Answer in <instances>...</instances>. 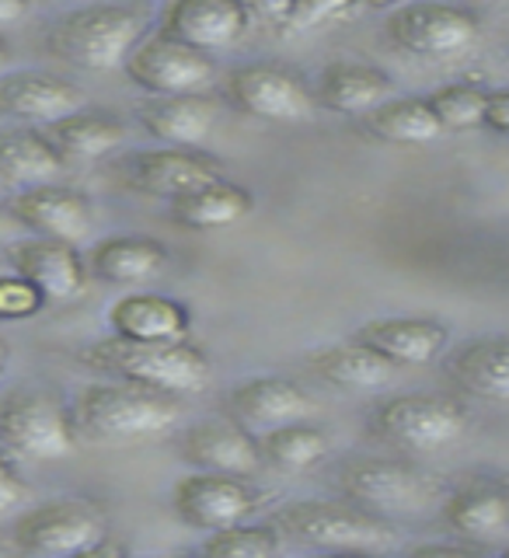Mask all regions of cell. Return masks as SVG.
<instances>
[{
  "label": "cell",
  "instance_id": "cell-1",
  "mask_svg": "<svg viewBox=\"0 0 509 558\" xmlns=\"http://www.w3.org/2000/svg\"><path fill=\"white\" fill-rule=\"evenodd\" d=\"M70 415H74V426L95 440L122 444L174 429V423L182 418V401L179 395L140 388L130 380H105L84 384L70 405Z\"/></svg>",
  "mask_w": 509,
  "mask_h": 558
},
{
  "label": "cell",
  "instance_id": "cell-2",
  "mask_svg": "<svg viewBox=\"0 0 509 558\" xmlns=\"http://www.w3.org/2000/svg\"><path fill=\"white\" fill-rule=\"evenodd\" d=\"M92 371L130 380L140 388H157L168 395H192L203 391L209 380V356L203 349L179 342H130V339H98L81 353Z\"/></svg>",
  "mask_w": 509,
  "mask_h": 558
},
{
  "label": "cell",
  "instance_id": "cell-3",
  "mask_svg": "<svg viewBox=\"0 0 509 558\" xmlns=\"http://www.w3.org/2000/svg\"><path fill=\"white\" fill-rule=\"evenodd\" d=\"M272 527L318 551L342 555H384L398 551V531L380 513L363 510L356 502H325V499H296L272 513Z\"/></svg>",
  "mask_w": 509,
  "mask_h": 558
},
{
  "label": "cell",
  "instance_id": "cell-4",
  "mask_svg": "<svg viewBox=\"0 0 509 558\" xmlns=\"http://www.w3.org/2000/svg\"><path fill=\"white\" fill-rule=\"evenodd\" d=\"M140 39H144V17L133 8L87 4L52 22L46 32V49L87 74H109L122 66Z\"/></svg>",
  "mask_w": 509,
  "mask_h": 558
},
{
  "label": "cell",
  "instance_id": "cell-5",
  "mask_svg": "<svg viewBox=\"0 0 509 558\" xmlns=\"http://www.w3.org/2000/svg\"><path fill=\"white\" fill-rule=\"evenodd\" d=\"M77 453L74 415L57 395L28 388L0 398V458L46 464Z\"/></svg>",
  "mask_w": 509,
  "mask_h": 558
},
{
  "label": "cell",
  "instance_id": "cell-6",
  "mask_svg": "<svg viewBox=\"0 0 509 558\" xmlns=\"http://www.w3.org/2000/svg\"><path fill=\"white\" fill-rule=\"evenodd\" d=\"M109 534V513L95 499H52L32 506L11 527V548L22 555H87Z\"/></svg>",
  "mask_w": 509,
  "mask_h": 558
},
{
  "label": "cell",
  "instance_id": "cell-7",
  "mask_svg": "<svg viewBox=\"0 0 509 558\" xmlns=\"http://www.w3.org/2000/svg\"><path fill=\"white\" fill-rule=\"evenodd\" d=\"M371 426L380 440L405 450H444L461 440L468 412L453 398L440 395H395L371 412Z\"/></svg>",
  "mask_w": 509,
  "mask_h": 558
},
{
  "label": "cell",
  "instance_id": "cell-8",
  "mask_svg": "<svg viewBox=\"0 0 509 558\" xmlns=\"http://www.w3.org/2000/svg\"><path fill=\"white\" fill-rule=\"evenodd\" d=\"M478 17L453 4H398L388 17V39L419 60H453L478 46Z\"/></svg>",
  "mask_w": 509,
  "mask_h": 558
},
{
  "label": "cell",
  "instance_id": "cell-9",
  "mask_svg": "<svg viewBox=\"0 0 509 558\" xmlns=\"http://www.w3.org/2000/svg\"><path fill=\"white\" fill-rule=\"evenodd\" d=\"M339 488L371 513H415L433 499L436 482L398 458H353L339 468Z\"/></svg>",
  "mask_w": 509,
  "mask_h": 558
},
{
  "label": "cell",
  "instance_id": "cell-10",
  "mask_svg": "<svg viewBox=\"0 0 509 558\" xmlns=\"http://www.w3.org/2000/svg\"><path fill=\"white\" fill-rule=\"evenodd\" d=\"M238 112L266 122H304L314 116V92L301 74L276 63H241L223 81Z\"/></svg>",
  "mask_w": 509,
  "mask_h": 558
},
{
  "label": "cell",
  "instance_id": "cell-11",
  "mask_svg": "<svg viewBox=\"0 0 509 558\" xmlns=\"http://www.w3.org/2000/svg\"><path fill=\"white\" fill-rule=\"evenodd\" d=\"M122 70L147 95H196L217 77V63L209 52L174 43L161 32L140 39L122 60Z\"/></svg>",
  "mask_w": 509,
  "mask_h": 558
},
{
  "label": "cell",
  "instance_id": "cell-12",
  "mask_svg": "<svg viewBox=\"0 0 509 558\" xmlns=\"http://www.w3.org/2000/svg\"><path fill=\"white\" fill-rule=\"evenodd\" d=\"M258 502L262 496L249 482L238 475H220V471H196L171 488L174 513L196 531H220L249 520L258 510Z\"/></svg>",
  "mask_w": 509,
  "mask_h": 558
},
{
  "label": "cell",
  "instance_id": "cell-13",
  "mask_svg": "<svg viewBox=\"0 0 509 558\" xmlns=\"http://www.w3.org/2000/svg\"><path fill=\"white\" fill-rule=\"evenodd\" d=\"M4 255H8L11 272L28 279V283L43 293L46 304L77 301V296L87 290V279H92L84 269L77 244H66L57 238L32 234L22 241H11Z\"/></svg>",
  "mask_w": 509,
  "mask_h": 558
},
{
  "label": "cell",
  "instance_id": "cell-14",
  "mask_svg": "<svg viewBox=\"0 0 509 558\" xmlns=\"http://www.w3.org/2000/svg\"><path fill=\"white\" fill-rule=\"evenodd\" d=\"M8 217L14 223L28 227L39 238H57L66 244H77L92 231L95 209L84 199V192L57 185V182H39L17 189L14 196L4 203Z\"/></svg>",
  "mask_w": 509,
  "mask_h": 558
},
{
  "label": "cell",
  "instance_id": "cell-15",
  "mask_svg": "<svg viewBox=\"0 0 509 558\" xmlns=\"http://www.w3.org/2000/svg\"><path fill=\"white\" fill-rule=\"evenodd\" d=\"M214 179H223L220 165L209 154H199L192 147L136 150L122 161V182L133 192H140V196H154V199H174L182 192Z\"/></svg>",
  "mask_w": 509,
  "mask_h": 558
},
{
  "label": "cell",
  "instance_id": "cell-16",
  "mask_svg": "<svg viewBox=\"0 0 509 558\" xmlns=\"http://www.w3.org/2000/svg\"><path fill=\"white\" fill-rule=\"evenodd\" d=\"M252 17L241 0H168L161 11V35L192 46L199 52H217L234 46Z\"/></svg>",
  "mask_w": 509,
  "mask_h": 558
},
{
  "label": "cell",
  "instance_id": "cell-17",
  "mask_svg": "<svg viewBox=\"0 0 509 558\" xmlns=\"http://www.w3.org/2000/svg\"><path fill=\"white\" fill-rule=\"evenodd\" d=\"M227 412L249 433H266L283 423H301L314 415V401L296 380L287 377H249L227 395Z\"/></svg>",
  "mask_w": 509,
  "mask_h": 558
},
{
  "label": "cell",
  "instance_id": "cell-18",
  "mask_svg": "<svg viewBox=\"0 0 509 558\" xmlns=\"http://www.w3.org/2000/svg\"><path fill=\"white\" fill-rule=\"evenodd\" d=\"M182 458L196 471H220V475L249 478L262 468L255 433H249L234 418L196 423L182 433Z\"/></svg>",
  "mask_w": 509,
  "mask_h": 558
},
{
  "label": "cell",
  "instance_id": "cell-19",
  "mask_svg": "<svg viewBox=\"0 0 509 558\" xmlns=\"http://www.w3.org/2000/svg\"><path fill=\"white\" fill-rule=\"evenodd\" d=\"M84 105V92L57 74L43 70H14L0 74V116L22 122H52L66 112H77Z\"/></svg>",
  "mask_w": 509,
  "mask_h": 558
},
{
  "label": "cell",
  "instance_id": "cell-20",
  "mask_svg": "<svg viewBox=\"0 0 509 558\" xmlns=\"http://www.w3.org/2000/svg\"><path fill=\"white\" fill-rule=\"evenodd\" d=\"M87 276L109 287H140L168 269V248L157 238L144 234H112L92 244L84 258Z\"/></svg>",
  "mask_w": 509,
  "mask_h": 558
},
{
  "label": "cell",
  "instance_id": "cell-21",
  "mask_svg": "<svg viewBox=\"0 0 509 558\" xmlns=\"http://www.w3.org/2000/svg\"><path fill=\"white\" fill-rule=\"evenodd\" d=\"M444 523L471 545H496L509 534V493L502 482H468L444 502Z\"/></svg>",
  "mask_w": 509,
  "mask_h": 558
},
{
  "label": "cell",
  "instance_id": "cell-22",
  "mask_svg": "<svg viewBox=\"0 0 509 558\" xmlns=\"http://www.w3.org/2000/svg\"><path fill=\"white\" fill-rule=\"evenodd\" d=\"M109 328L130 342H179L189 336L192 314L165 293H126L109 304Z\"/></svg>",
  "mask_w": 509,
  "mask_h": 558
},
{
  "label": "cell",
  "instance_id": "cell-23",
  "mask_svg": "<svg viewBox=\"0 0 509 558\" xmlns=\"http://www.w3.org/2000/svg\"><path fill=\"white\" fill-rule=\"evenodd\" d=\"M136 119L168 147H196L217 126V105L196 95H150L136 105Z\"/></svg>",
  "mask_w": 509,
  "mask_h": 558
},
{
  "label": "cell",
  "instance_id": "cell-24",
  "mask_svg": "<svg viewBox=\"0 0 509 558\" xmlns=\"http://www.w3.org/2000/svg\"><path fill=\"white\" fill-rule=\"evenodd\" d=\"M353 339L395 366H423L436 360L447 345V328L433 318H374L363 322Z\"/></svg>",
  "mask_w": 509,
  "mask_h": 558
},
{
  "label": "cell",
  "instance_id": "cell-25",
  "mask_svg": "<svg viewBox=\"0 0 509 558\" xmlns=\"http://www.w3.org/2000/svg\"><path fill=\"white\" fill-rule=\"evenodd\" d=\"M255 196L244 185L214 179L206 185H196L182 192V196L168 199V214L174 223L189 227V231H220V227H234L244 217H252Z\"/></svg>",
  "mask_w": 509,
  "mask_h": 558
},
{
  "label": "cell",
  "instance_id": "cell-26",
  "mask_svg": "<svg viewBox=\"0 0 509 558\" xmlns=\"http://www.w3.org/2000/svg\"><path fill=\"white\" fill-rule=\"evenodd\" d=\"M43 133L52 144V150L60 154L63 165L98 161V157L119 150V144L126 140V126H122V119H116L109 112H84V109L46 122Z\"/></svg>",
  "mask_w": 509,
  "mask_h": 558
},
{
  "label": "cell",
  "instance_id": "cell-27",
  "mask_svg": "<svg viewBox=\"0 0 509 558\" xmlns=\"http://www.w3.org/2000/svg\"><path fill=\"white\" fill-rule=\"evenodd\" d=\"M450 380L493 405L509 401V342L502 336H482L464 342L458 353L447 360Z\"/></svg>",
  "mask_w": 509,
  "mask_h": 558
},
{
  "label": "cell",
  "instance_id": "cell-28",
  "mask_svg": "<svg viewBox=\"0 0 509 558\" xmlns=\"http://www.w3.org/2000/svg\"><path fill=\"white\" fill-rule=\"evenodd\" d=\"M388 95H391V77L384 70L356 60H339L322 70L318 87H314V105H322L328 112L360 116Z\"/></svg>",
  "mask_w": 509,
  "mask_h": 558
},
{
  "label": "cell",
  "instance_id": "cell-29",
  "mask_svg": "<svg viewBox=\"0 0 509 558\" xmlns=\"http://www.w3.org/2000/svg\"><path fill=\"white\" fill-rule=\"evenodd\" d=\"M307 363H311L314 377H322L325 384L342 388V391H377L384 384H391L395 371H398L391 360H384L371 345H363L356 339L314 349Z\"/></svg>",
  "mask_w": 509,
  "mask_h": 558
},
{
  "label": "cell",
  "instance_id": "cell-30",
  "mask_svg": "<svg viewBox=\"0 0 509 558\" xmlns=\"http://www.w3.org/2000/svg\"><path fill=\"white\" fill-rule=\"evenodd\" d=\"M360 130L384 144H429L444 133L426 98H384L360 112Z\"/></svg>",
  "mask_w": 509,
  "mask_h": 558
},
{
  "label": "cell",
  "instance_id": "cell-31",
  "mask_svg": "<svg viewBox=\"0 0 509 558\" xmlns=\"http://www.w3.org/2000/svg\"><path fill=\"white\" fill-rule=\"evenodd\" d=\"M66 165L60 161V154L52 150L46 133L35 130H11L0 133V182L8 185H39L52 182Z\"/></svg>",
  "mask_w": 509,
  "mask_h": 558
},
{
  "label": "cell",
  "instance_id": "cell-32",
  "mask_svg": "<svg viewBox=\"0 0 509 558\" xmlns=\"http://www.w3.org/2000/svg\"><path fill=\"white\" fill-rule=\"evenodd\" d=\"M255 444H258L262 468L287 471V475H296V471H307L314 464H322L325 453H328L325 429L304 423V418L301 423H283L276 429L258 433Z\"/></svg>",
  "mask_w": 509,
  "mask_h": 558
},
{
  "label": "cell",
  "instance_id": "cell-33",
  "mask_svg": "<svg viewBox=\"0 0 509 558\" xmlns=\"http://www.w3.org/2000/svg\"><path fill=\"white\" fill-rule=\"evenodd\" d=\"M283 551V534L272 523H231V527L209 531L203 555L209 558H272Z\"/></svg>",
  "mask_w": 509,
  "mask_h": 558
},
{
  "label": "cell",
  "instance_id": "cell-34",
  "mask_svg": "<svg viewBox=\"0 0 509 558\" xmlns=\"http://www.w3.org/2000/svg\"><path fill=\"white\" fill-rule=\"evenodd\" d=\"M436 122L444 130H475L482 126V105H485V87L478 84H447L440 92L426 98Z\"/></svg>",
  "mask_w": 509,
  "mask_h": 558
},
{
  "label": "cell",
  "instance_id": "cell-35",
  "mask_svg": "<svg viewBox=\"0 0 509 558\" xmlns=\"http://www.w3.org/2000/svg\"><path fill=\"white\" fill-rule=\"evenodd\" d=\"M46 307L43 293L17 272L0 276V322H28Z\"/></svg>",
  "mask_w": 509,
  "mask_h": 558
},
{
  "label": "cell",
  "instance_id": "cell-36",
  "mask_svg": "<svg viewBox=\"0 0 509 558\" xmlns=\"http://www.w3.org/2000/svg\"><path fill=\"white\" fill-rule=\"evenodd\" d=\"M349 4H356V0H293L283 25H290V28H296V32H304V28H314V25L328 22V17H336V14L346 11Z\"/></svg>",
  "mask_w": 509,
  "mask_h": 558
},
{
  "label": "cell",
  "instance_id": "cell-37",
  "mask_svg": "<svg viewBox=\"0 0 509 558\" xmlns=\"http://www.w3.org/2000/svg\"><path fill=\"white\" fill-rule=\"evenodd\" d=\"M28 499H32V488H28V482H25L22 475H17L11 461L0 458V517L14 513L17 506L28 502Z\"/></svg>",
  "mask_w": 509,
  "mask_h": 558
},
{
  "label": "cell",
  "instance_id": "cell-38",
  "mask_svg": "<svg viewBox=\"0 0 509 558\" xmlns=\"http://www.w3.org/2000/svg\"><path fill=\"white\" fill-rule=\"evenodd\" d=\"M482 126L493 136H506L509 130V92L506 87H485V105H482Z\"/></svg>",
  "mask_w": 509,
  "mask_h": 558
},
{
  "label": "cell",
  "instance_id": "cell-39",
  "mask_svg": "<svg viewBox=\"0 0 509 558\" xmlns=\"http://www.w3.org/2000/svg\"><path fill=\"white\" fill-rule=\"evenodd\" d=\"M293 0H241V8L249 17H258V22H287Z\"/></svg>",
  "mask_w": 509,
  "mask_h": 558
},
{
  "label": "cell",
  "instance_id": "cell-40",
  "mask_svg": "<svg viewBox=\"0 0 509 558\" xmlns=\"http://www.w3.org/2000/svg\"><path fill=\"white\" fill-rule=\"evenodd\" d=\"M409 555H415V558H426V555H453V558H468V555H482V545H471V541H440V545H419V548H412Z\"/></svg>",
  "mask_w": 509,
  "mask_h": 558
},
{
  "label": "cell",
  "instance_id": "cell-41",
  "mask_svg": "<svg viewBox=\"0 0 509 558\" xmlns=\"http://www.w3.org/2000/svg\"><path fill=\"white\" fill-rule=\"evenodd\" d=\"M32 0H0V28L4 25H14V22H22L25 11H28Z\"/></svg>",
  "mask_w": 509,
  "mask_h": 558
},
{
  "label": "cell",
  "instance_id": "cell-42",
  "mask_svg": "<svg viewBox=\"0 0 509 558\" xmlns=\"http://www.w3.org/2000/svg\"><path fill=\"white\" fill-rule=\"evenodd\" d=\"M363 4H371V8H398L401 0H363Z\"/></svg>",
  "mask_w": 509,
  "mask_h": 558
},
{
  "label": "cell",
  "instance_id": "cell-43",
  "mask_svg": "<svg viewBox=\"0 0 509 558\" xmlns=\"http://www.w3.org/2000/svg\"><path fill=\"white\" fill-rule=\"evenodd\" d=\"M8 57H11V49H8V43H4V39H0V70H4Z\"/></svg>",
  "mask_w": 509,
  "mask_h": 558
},
{
  "label": "cell",
  "instance_id": "cell-44",
  "mask_svg": "<svg viewBox=\"0 0 509 558\" xmlns=\"http://www.w3.org/2000/svg\"><path fill=\"white\" fill-rule=\"evenodd\" d=\"M4 371H8V349L0 345V377H4Z\"/></svg>",
  "mask_w": 509,
  "mask_h": 558
},
{
  "label": "cell",
  "instance_id": "cell-45",
  "mask_svg": "<svg viewBox=\"0 0 509 558\" xmlns=\"http://www.w3.org/2000/svg\"><path fill=\"white\" fill-rule=\"evenodd\" d=\"M39 4H63V0H39Z\"/></svg>",
  "mask_w": 509,
  "mask_h": 558
},
{
  "label": "cell",
  "instance_id": "cell-46",
  "mask_svg": "<svg viewBox=\"0 0 509 558\" xmlns=\"http://www.w3.org/2000/svg\"><path fill=\"white\" fill-rule=\"evenodd\" d=\"M4 551H8V545H0V555H4Z\"/></svg>",
  "mask_w": 509,
  "mask_h": 558
},
{
  "label": "cell",
  "instance_id": "cell-47",
  "mask_svg": "<svg viewBox=\"0 0 509 558\" xmlns=\"http://www.w3.org/2000/svg\"><path fill=\"white\" fill-rule=\"evenodd\" d=\"M493 4H502V0H493Z\"/></svg>",
  "mask_w": 509,
  "mask_h": 558
}]
</instances>
